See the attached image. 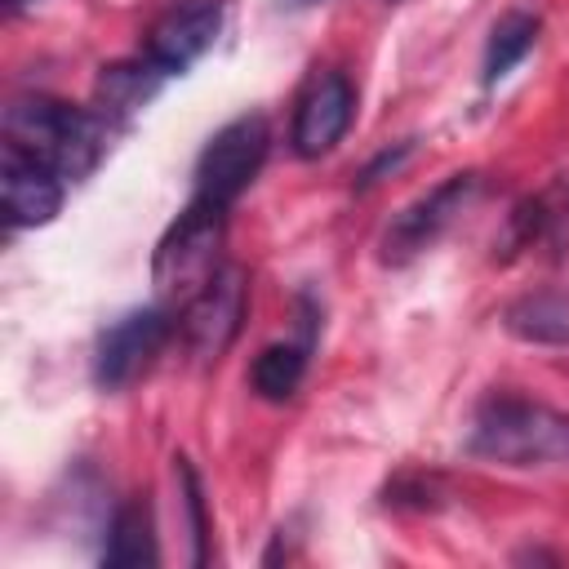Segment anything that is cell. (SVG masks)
<instances>
[{"label": "cell", "mask_w": 569, "mask_h": 569, "mask_svg": "<svg viewBox=\"0 0 569 569\" xmlns=\"http://www.w3.org/2000/svg\"><path fill=\"white\" fill-rule=\"evenodd\" d=\"M4 147L49 164L62 182H76L107 156V116L36 93L13 98L4 107Z\"/></svg>", "instance_id": "6da1fadb"}, {"label": "cell", "mask_w": 569, "mask_h": 569, "mask_svg": "<svg viewBox=\"0 0 569 569\" xmlns=\"http://www.w3.org/2000/svg\"><path fill=\"white\" fill-rule=\"evenodd\" d=\"M222 236H227V204L196 196L173 227L160 236L151 258V284L164 307H187L204 293V284L222 271Z\"/></svg>", "instance_id": "7a4b0ae2"}, {"label": "cell", "mask_w": 569, "mask_h": 569, "mask_svg": "<svg viewBox=\"0 0 569 569\" xmlns=\"http://www.w3.org/2000/svg\"><path fill=\"white\" fill-rule=\"evenodd\" d=\"M471 453H480L489 462H507V467H533L547 458H565L569 453V418H560L533 400L498 391L476 409Z\"/></svg>", "instance_id": "3957f363"}, {"label": "cell", "mask_w": 569, "mask_h": 569, "mask_svg": "<svg viewBox=\"0 0 569 569\" xmlns=\"http://www.w3.org/2000/svg\"><path fill=\"white\" fill-rule=\"evenodd\" d=\"M267 147H271L267 116L253 111V116H236L231 124H222L196 160V196L231 204L258 178V169L267 160Z\"/></svg>", "instance_id": "277c9868"}, {"label": "cell", "mask_w": 569, "mask_h": 569, "mask_svg": "<svg viewBox=\"0 0 569 569\" xmlns=\"http://www.w3.org/2000/svg\"><path fill=\"white\" fill-rule=\"evenodd\" d=\"M471 191H476V173H453L440 187H431L427 196H418L413 204H405L391 218V227L382 231V262L387 267H405L422 249H431L440 240V231L462 213Z\"/></svg>", "instance_id": "5b68a950"}, {"label": "cell", "mask_w": 569, "mask_h": 569, "mask_svg": "<svg viewBox=\"0 0 569 569\" xmlns=\"http://www.w3.org/2000/svg\"><path fill=\"white\" fill-rule=\"evenodd\" d=\"M244 302H249V280L240 267H222L200 298H191L182 307V342L200 365H213L240 333L244 320Z\"/></svg>", "instance_id": "8992f818"}, {"label": "cell", "mask_w": 569, "mask_h": 569, "mask_svg": "<svg viewBox=\"0 0 569 569\" xmlns=\"http://www.w3.org/2000/svg\"><path fill=\"white\" fill-rule=\"evenodd\" d=\"M169 338V311L164 307H138L129 316H120L102 338H98V356H93V378L102 391H120L129 387L164 347Z\"/></svg>", "instance_id": "52a82bcc"}, {"label": "cell", "mask_w": 569, "mask_h": 569, "mask_svg": "<svg viewBox=\"0 0 569 569\" xmlns=\"http://www.w3.org/2000/svg\"><path fill=\"white\" fill-rule=\"evenodd\" d=\"M222 31V0H182L169 9L151 31L142 58L160 76H182L191 62H200Z\"/></svg>", "instance_id": "ba28073f"}, {"label": "cell", "mask_w": 569, "mask_h": 569, "mask_svg": "<svg viewBox=\"0 0 569 569\" xmlns=\"http://www.w3.org/2000/svg\"><path fill=\"white\" fill-rule=\"evenodd\" d=\"M351 107H356V98H351L347 76H338V71H316V76L302 84L298 107H293V129H289L293 151H298L302 160H316V156L333 151L338 138H342L347 124H351Z\"/></svg>", "instance_id": "9c48e42d"}, {"label": "cell", "mask_w": 569, "mask_h": 569, "mask_svg": "<svg viewBox=\"0 0 569 569\" xmlns=\"http://www.w3.org/2000/svg\"><path fill=\"white\" fill-rule=\"evenodd\" d=\"M0 191H4L9 227H44L62 204V178L13 147H4V160H0Z\"/></svg>", "instance_id": "30bf717a"}, {"label": "cell", "mask_w": 569, "mask_h": 569, "mask_svg": "<svg viewBox=\"0 0 569 569\" xmlns=\"http://www.w3.org/2000/svg\"><path fill=\"white\" fill-rule=\"evenodd\" d=\"M156 525H151V502L147 498H129L107 529V547H102V565L111 569H142L156 565Z\"/></svg>", "instance_id": "8fae6325"}, {"label": "cell", "mask_w": 569, "mask_h": 569, "mask_svg": "<svg viewBox=\"0 0 569 569\" xmlns=\"http://www.w3.org/2000/svg\"><path fill=\"white\" fill-rule=\"evenodd\" d=\"M160 71L142 58V62H116V67H102V80H98V107L102 116H129L138 111L156 89H160Z\"/></svg>", "instance_id": "7c38bea8"}, {"label": "cell", "mask_w": 569, "mask_h": 569, "mask_svg": "<svg viewBox=\"0 0 569 569\" xmlns=\"http://www.w3.org/2000/svg\"><path fill=\"white\" fill-rule=\"evenodd\" d=\"M507 329L525 342H547V347H569V302L551 293L520 298L507 311Z\"/></svg>", "instance_id": "4fadbf2b"}, {"label": "cell", "mask_w": 569, "mask_h": 569, "mask_svg": "<svg viewBox=\"0 0 569 569\" xmlns=\"http://www.w3.org/2000/svg\"><path fill=\"white\" fill-rule=\"evenodd\" d=\"M302 373H307V347H298V342H271V347L258 351V360L249 369V382H253V391L262 400H289L298 391Z\"/></svg>", "instance_id": "5bb4252c"}, {"label": "cell", "mask_w": 569, "mask_h": 569, "mask_svg": "<svg viewBox=\"0 0 569 569\" xmlns=\"http://www.w3.org/2000/svg\"><path fill=\"white\" fill-rule=\"evenodd\" d=\"M533 40H538V18L533 13H507V18H498V27L489 31V49H485V84H493V80H502L529 49H533Z\"/></svg>", "instance_id": "9a60e30c"}, {"label": "cell", "mask_w": 569, "mask_h": 569, "mask_svg": "<svg viewBox=\"0 0 569 569\" xmlns=\"http://www.w3.org/2000/svg\"><path fill=\"white\" fill-rule=\"evenodd\" d=\"M173 471H178V480H182V507H187V520H191V542H196L191 560L204 565V538H209V525H204V493H200V480H196V471H191L187 458H173Z\"/></svg>", "instance_id": "2e32d148"}, {"label": "cell", "mask_w": 569, "mask_h": 569, "mask_svg": "<svg viewBox=\"0 0 569 569\" xmlns=\"http://www.w3.org/2000/svg\"><path fill=\"white\" fill-rule=\"evenodd\" d=\"M284 9H307V4H316V0H280Z\"/></svg>", "instance_id": "e0dca14e"}, {"label": "cell", "mask_w": 569, "mask_h": 569, "mask_svg": "<svg viewBox=\"0 0 569 569\" xmlns=\"http://www.w3.org/2000/svg\"><path fill=\"white\" fill-rule=\"evenodd\" d=\"M27 4H31V0H4V9H9V13H18V9H27Z\"/></svg>", "instance_id": "ac0fdd59"}]
</instances>
